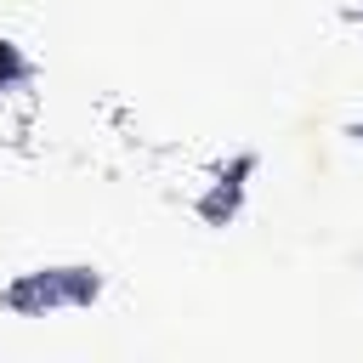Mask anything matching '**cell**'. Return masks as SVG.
Masks as SVG:
<instances>
[{"label":"cell","mask_w":363,"mask_h":363,"mask_svg":"<svg viewBox=\"0 0 363 363\" xmlns=\"http://www.w3.org/2000/svg\"><path fill=\"white\" fill-rule=\"evenodd\" d=\"M6 74H17V57H11V45H0V79Z\"/></svg>","instance_id":"obj_1"}]
</instances>
